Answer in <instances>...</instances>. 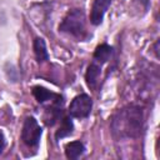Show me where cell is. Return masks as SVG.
<instances>
[{
  "label": "cell",
  "instance_id": "13",
  "mask_svg": "<svg viewBox=\"0 0 160 160\" xmlns=\"http://www.w3.org/2000/svg\"><path fill=\"white\" fill-rule=\"evenodd\" d=\"M4 146H5V136H4L2 131H0V154L4 150Z\"/></svg>",
  "mask_w": 160,
  "mask_h": 160
},
{
  "label": "cell",
  "instance_id": "11",
  "mask_svg": "<svg viewBox=\"0 0 160 160\" xmlns=\"http://www.w3.org/2000/svg\"><path fill=\"white\" fill-rule=\"evenodd\" d=\"M111 52H112L111 46H109L108 44H101V45H99L95 49V51H94V59L96 61H99L100 64H104V62H106L109 60Z\"/></svg>",
  "mask_w": 160,
  "mask_h": 160
},
{
  "label": "cell",
  "instance_id": "5",
  "mask_svg": "<svg viewBox=\"0 0 160 160\" xmlns=\"http://www.w3.org/2000/svg\"><path fill=\"white\" fill-rule=\"evenodd\" d=\"M111 0H94L92 5H91V10H90V21L94 25H99L101 24L104 15L108 10V8L110 6Z\"/></svg>",
  "mask_w": 160,
  "mask_h": 160
},
{
  "label": "cell",
  "instance_id": "4",
  "mask_svg": "<svg viewBox=\"0 0 160 160\" xmlns=\"http://www.w3.org/2000/svg\"><path fill=\"white\" fill-rule=\"evenodd\" d=\"M91 108H92L91 98L86 94H80V95L75 96L72 99V101L70 102L69 112L74 118L82 119V118H88L90 115Z\"/></svg>",
  "mask_w": 160,
  "mask_h": 160
},
{
  "label": "cell",
  "instance_id": "9",
  "mask_svg": "<svg viewBox=\"0 0 160 160\" xmlns=\"http://www.w3.org/2000/svg\"><path fill=\"white\" fill-rule=\"evenodd\" d=\"M85 151V146L81 141H71L65 145V155L69 159H78Z\"/></svg>",
  "mask_w": 160,
  "mask_h": 160
},
{
  "label": "cell",
  "instance_id": "8",
  "mask_svg": "<svg viewBox=\"0 0 160 160\" xmlns=\"http://www.w3.org/2000/svg\"><path fill=\"white\" fill-rule=\"evenodd\" d=\"M99 78H100V66L96 64H90L85 74V80L88 86L90 89H95L99 82Z\"/></svg>",
  "mask_w": 160,
  "mask_h": 160
},
{
  "label": "cell",
  "instance_id": "2",
  "mask_svg": "<svg viewBox=\"0 0 160 160\" xmlns=\"http://www.w3.org/2000/svg\"><path fill=\"white\" fill-rule=\"evenodd\" d=\"M59 30L62 32H68L78 39L86 38V22L85 14L81 9L70 10L64 18L62 22L59 25Z\"/></svg>",
  "mask_w": 160,
  "mask_h": 160
},
{
  "label": "cell",
  "instance_id": "10",
  "mask_svg": "<svg viewBox=\"0 0 160 160\" xmlns=\"http://www.w3.org/2000/svg\"><path fill=\"white\" fill-rule=\"evenodd\" d=\"M72 129H74V125H72V121L69 116H64L61 119V122H60V126L55 134V138L56 140H60L68 135H70L72 132Z\"/></svg>",
  "mask_w": 160,
  "mask_h": 160
},
{
  "label": "cell",
  "instance_id": "3",
  "mask_svg": "<svg viewBox=\"0 0 160 160\" xmlns=\"http://www.w3.org/2000/svg\"><path fill=\"white\" fill-rule=\"evenodd\" d=\"M41 132H42V130L39 126L35 118L29 116L25 119L24 125H22V130H21V139L28 146L36 148L39 141H40Z\"/></svg>",
  "mask_w": 160,
  "mask_h": 160
},
{
  "label": "cell",
  "instance_id": "6",
  "mask_svg": "<svg viewBox=\"0 0 160 160\" xmlns=\"http://www.w3.org/2000/svg\"><path fill=\"white\" fill-rule=\"evenodd\" d=\"M61 104H62V100L61 101H54V104L46 109L45 115H44V121L48 126L54 125L55 121L59 119V116L61 114Z\"/></svg>",
  "mask_w": 160,
  "mask_h": 160
},
{
  "label": "cell",
  "instance_id": "1",
  "mask_svg": "<svg viewBox=\"0 0 160 160\" xmlns=\"http://www.w3.org/2000/svg\"><path fill=\"white\" fill-rule=\"evenodd\" d=\"M111 132L116 139H134L140 136L144 128L141 108L130 105L120 109L111 119Z\"/></svg>",
  "mask_w": 160,
  "mask_h": 160
},
{
  "label": "cell",
  "instance_id": "7",
  "mask_svg": "<svg viewBox=\"0 0 160 160\" xmlns=\"http://www.w3.org/2000/svg\"><path fill=\"white\" fill-rule=\"evenodd\" d=\"M32 95L35 96V99L38 100V102H45L48 100H52V101H58V100H62L60 95H56L54 92H51L50 90L42 88V86H35L32 89Z\"/></svg>",
  "mask_w": 160,
  "mask_h": 160
},
{
  "label": "cell",
  "instance_id": "12",
  "mask_svg": "<svg viewBox=\"0 0 160 160\" xmlns=\"http://www.w3.org/2000/svg\"><path fill=\"white\" fill-rule=\"evenodd\" d=\"M34 51L36 55V59L39 62H42L45 60H48L49 55H48V50H46V45L45 41L41 38H36L34 40Z\"/></svg>",
  "mask_w": 160,
  "mask_h": 160
}]
</instances>
